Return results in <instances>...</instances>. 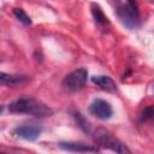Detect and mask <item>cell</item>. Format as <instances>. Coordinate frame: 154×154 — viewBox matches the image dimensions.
I'll use <instances>...</instances> for the list:
<instances>
[{"label": "cell", "instance_id": "cell-8", "mask_svg": "<svg viewBox=\"0 0 154 154\" xmlns=\"http://www.w3.org/2000/svg\"><path fill=\"white\" fill-rule=\"evenodd\" d=\"M91 82L94 84H96L103 91H107V93H116L117 91L116 82L111 77H108V76H103V75L93 76L91 77Z\"/></svg>", "mask_w": 154, "mask_h": 154}, {"label": "cell", "instance_id": "cell-1", "mask_svg": "<svg viewBox=\"0 0 154 154\" xmlns=\"http://www.w3.org/2000/svg\"><path fill=\"white\" fill-rule=\"evenodd\" d=\"M8 109L12 113H20V114H29L38 118L43 117H51L53 114V111L51 107H48L42 101L31 97V96H23L17 100H14L12 103H10Z\"/></svg>", "mask_w": 154, "mask_h": 154}, {"label": "cell", "instance_id": "cell-4", "mask_svg": "<svg viewBox=\"0 0 154 154\" xmlns=\"http://www.w3.org/2000/svg\"><path fill=\"white\" fill-rule=\"evenodd\" d=\"M88 79V71L84 67L77 69L69 75L65 76V78L61 82V85L67 91H78L84 88Z\"/></svg>", "mask_w": 154, "mask_h": 154}, {"label": "cell", "instance_id": "cell-10", "mask_svg": "<svg viewBox=\"0 0 154 154\" xmlns=\"http://www.w3.org/2000/svg\"><path fill=\"white\" fill-rule=\"evenodd\" d=\"M91 13H93V16H94V18L97 23H100V24H107L108 23L107 17L103 14V12H102V10L100 8L99 5H96V4L91 5Z\"/></svg>", "mask_w": 154, "mask_h": 154}, {"label": "cell", "instance_id": "cell-14", "mask_svg": "<svg viewBox=\"0 0 154 154\" xmlns=\"http://www.w3.org/2000/svg\"><path fill=\"white\" fill-rule=\"evenodd\" d=\"M2 111H4V106H2V105H0V113H1Z\"/></svg>", "mask_w": 154, "mask_h": 154}, {"label": "cell", "instance_id": "cell-12", "mask_svg": "<svg viewBox=\"0 0 154 154\" xmlns=\"http://www.w3.org/2000/svg\"><path fill=\"white\" fill-rule=\"evenodd\" d=\"M153 118V107L152 106H148L147 108H144L140 116V120L141 122H147V120H150Z\"/></svg>", "mask_w": 154, "mask_h": 154}, {"label": "cell", "instance_id": "cell-5", "mask_svg": "<svg viewBox=\"0 0 154 154\" xmlns=\"http://www.w3.org/2000/svg\"><path fill=\"white\" fill-rule=\"evenodd\" d=\"M89 112L101 120H108L113 116V108L111 103L102 99H95L89 106Z\"/></svg>", "mask_w": 154, "mask_h": 154}, {"label": "cell", "instance_id": "cell-6", "mask_svg": "<svg viewBox=\"0 0 154 154\" xmlns=\"http://www.w3.org/2000/svg\"><path fill=\"white\" fill-rule=\"evenodd\" d=\"M42 132V126L38 124H26L14 129V134L25 141H36Z\"/></svg>", "mask_w": 154, "mask_h": 154}, {"label": "cell", "instance_id": "cell-13", "mask_svg": "<svg viewBox=\"0 0 154 154\" xmlns=\"http://www.w3.org/2000/svg\"><path fill=\"white\" fill-rule=\"evenodd\" d=\"M76 119H77V122H78L79 126H81L85 132H89V125H88V122L82 117V114L76 113Z\"/></svg>", "mask_w": 154, "mask_h": 154}, {"label": "cell", "instance_id": "cell-7", "mask_svg": "<svg viewBox=\"0 0 154 154\" xmlns=\"http://www.w3.org/2000/svg\"><path fill=\"white\" fill-rule=\"evenodd\" d=\"M61 149L67 150V152H77V153H87V152H99L100 149L97 147L90 146V144H85L82 142H60L58 144Z\"/></svg>", "mask_w": 154, "mask_h": 154}, {"label": "cell", "instance_id": "cell-2", "mask_svg": "<svg viewBox=\"0 0 154 154\" xmlns=\"http://www.w3.org/2000/svg\"><path fill=\"white\" fill-rule=\"evenodd\" d=\"M116 12L122 23L129 29L140 25V11L136 0H114Z\"/></svg>", "mask_w": 154, "mask_h": 154}, {"label": "cell", "instance_id": "cell-9", "mask_svg": "<svg viewBox=\"0 0 154 154\" xmlns=\"http://www.w3.org/2000/svg\"><path fill=\"white\" fill-rule=\"evenodd\" d=\"M28 82L26 76H18V75H10L6 72H0V84L8 85V87H17Z\"/></svg>", "mask_w": 154, "mask_h": 154}, {"label": "cell", "instance_id": "cell-3", "mask_svg": "<svg viewBox=\"0 0 154 154\" xmlns=\"http://www.w3.org/2000/svg\"><path fill=\"white\" fill-rule=\"evenodd\" d=\"M95 141L99 146L111 149L113 152L117 153H131L130 149L122 143L119 140H117L112 134H109L107 130L105 129H97L95 131Z\"/></svg>", "mask_w": 154, "mask_h": 154}, {"label": "cell", "instance_id": "cell-11", "mask_svg": "<svg viewBox=\"0 0 154 154\" xmlns=\"http://www.w3.org/2000/svg\"><path fill=\"white\" fill-rule=\"evenodd\" d=\"M13 14L16 16V18L22 22L24 25H30L31 24V18L25 13V11L23 8H13Z\"/></svg>", "mask_w": 154, "mask_h": 154}]
</instances>
